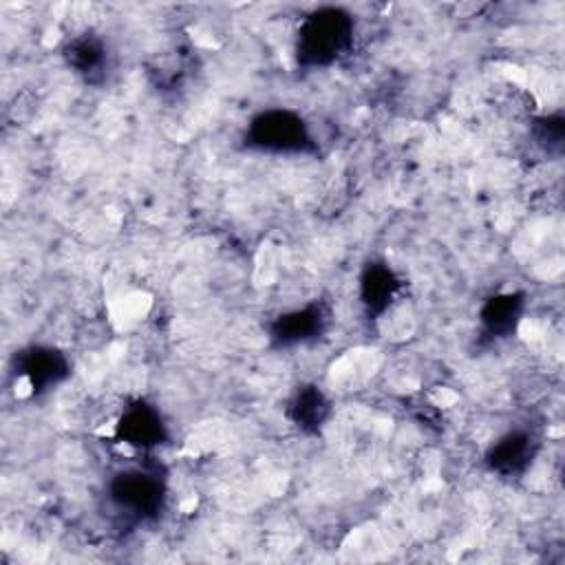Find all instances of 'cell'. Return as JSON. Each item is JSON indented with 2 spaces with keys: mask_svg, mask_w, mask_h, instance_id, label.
I'll list each match as a JSON object with an SVG mask.
<instances>
[{
  "mask_svg": "<svg viewBox=\"0 0 565 565\" xmlns=\"http://www.w3.org/2000/svg\"><path fill=\"white\" fill-rule=\"evenodd\" d=\"M355 40V20L342 7H318L309 11L296 31L294 53L307 68H324L349 55Z\"/></svg>",
  "mask_w": 565,
  "mask_h": 565,
  "instance_id": "cell-1",
  "label": "cell"
},
{
  "mask_svg": "<svg viewBox=\"0 0 565 565\" xmlns=\"http://www.w3.org/2000/svg\"><path fill=\"white\" fill-rule=\"evenodd\" d=\"M247 148L269 154H298L313 148L305 119L287 108H267L252 117L245 130Z\"/></svg>",
  "mask_w": 565,
  "mask_h": 565,
  "instance_id": "cell-2",
  "label": "cell"
},
{
  "mask_svg": "<svg viewBox=\"0 0 565 565\" xmlns=\"http://www.w3.org/2000/svg\"><path fill=\"white\" fill-rule=\"evenodd\" d=\"M108 497L121 514L132 519H148L161 510L166 499V483L157 470L141 466L126 468L110 479Z\"/></svg>",
  "mask_w": 565,
  "mask_h": 565,
  "instance_id": "cell-3",
  "label": "cell"
},
{
  "mask_svg": "<svg viewBox=\"0 0 565 565\" xmlns=\"http://www.w3.org/2000/svg\"><path fill=\"white\" fill-rule=\"evenodd\" d=\"M115 430L126 446H132L137 450H152L154 446L163 444L168 435L159 411L143 402L126 406L117 417Z\"/></svg>",
  "mask_w": 565,
  "mask_h": 565,
  "instance_id": "cell-4",
  "label": "cell"
},
{
  "mask_svg": "<svg viewBox=\"0 0 565 565\" xmlns=\"http://www.w3.org/2000/svg\"><path fill=\"white\" fill-rule=\"evenodd\" d=\"M539 439L527 428H514L503 433L486 452V463L501 477L521 475L534 459Z\"/></svg>",
  "mask_w": 565,
  "mask_h": 565,
  "instance_id": "cell-5",
  "label": "cell"
},
{
  "mask_svg": "<svg viewBox=\"0 0 565 565\" xmlns=\"http://www.w3.org/2000/svg\"><path fill=\"white\" fill-rule=\"evenodd\" d=\"M329 309L322 302H311L300 309H291L282 313L271 327V340L278 347H294L305 344L316 338L329 327Z\"/></svg>",
  "mask_w": 565,
  "mask_h": 565,
  "instance_id": "cell-6",
  "label": "cell"
},
{
  "mask_svg": "<svg viewBox=\"0 0 565 565\" xmlns=\"http://www.w3.org/2000/svg\"><path fill=\"white\" fill-rule=\"evenodd\" d=\"M68 375L66 358L46 347H31L18 355V377L26 382L33 395L55 386Z\"/></svg>",
  "mask_w": 565,
  "mask_h": 565,
  "instance_id": "cell-7",
  "label": "cell"
},
{
  "mask_svg": "<svg viewBox=\"0 0 565 565\" xmlns=\"http://www.w3.org/2000/svg\"><path fill=\"white\" fill-rule=\"evenodd\" d=\"M66 64L86 82H99L108 73V46L93 33L75 35L62 51Z\"/></svg>",
  "mask_w": 565,
  "mask_h": 565,
  "instance_id": "cell-8",
  "label": "cell"
},
{
  "mask_svg": "<svg viewBox=\"0 0 565 565\" xmlns=\"http://www.w3.org/2000/svg\"><path fill=\"white\" fill-rule=\"evenodd\" d=\"M397 274L382 260L369 263L360 276V302L369 316L384 313L399 294Z\"/></svg>",
  "mask_w": 565,
  "mask_h": 565,
  "instance_id": "cell-9",
  "label": "cell"
},
{
  "mask_svg": "<svg viewBox=\"0 0 565 565\" xmlns=\"http://www.w3.org/2000/svg\"><path fill=\"white\" fill-rule=\"evenodd\" d=\"M331 413V404L318 386H298L287 404V417L302 433H318Z\"/></svg>",
  "mask_w": 565,
  "mask_h": 565,
  "instance_id": "cell-10",
  "label": "cell"
},
{
  "mask_svg": "<svg viewBox=\"0 0 565 565\" xmlns=\"http://www.w3.org/2000/svg\"><path fill=\"white\" fill-rule=\"evenodd\" d=\"M523 305L525 300L521 294H499L488 298L479 313L483 329L494 338L510 335L523 316Z\"/></svg>",
  "mask_w": 565,
  "mask_h": 565,
  "instance_id": "cell-11",
  "label": "cell"
}]
</instances>
